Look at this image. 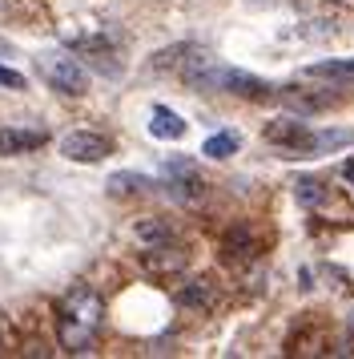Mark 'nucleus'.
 I'll list each match as a JSON object with an SVG mask.
<instances>
[{
  "instance_id": "9",
  "label": "nucleus",
  "mask_w": 354,
  "mask_h": 359,
  "mask_svg": "<svg viewBox=\"0 0 354 359\" xmlns=\"http://www.w3.org/2000/svg\"><path fill=\"white\" fill-rule=\"evenodd\" d=\"M302 77L314 81H354V57H330V61H314L302 69Z\"/></svg>"
},
{
  "instance_id": "15",
  "label": "nucleus",
  "mask_w": 354,
  "mask_h": 359,
  "mask_svg": "<svg viewBox=\"0 0 354 359\" xmlns=\"http://www.w3.org/2000/svg\"><path fill=\"white\" fill-rule=\"evenodd\" d=\"M0 53H8V41H4V36H0Z\"/></svg>"
},
{
  "instance_id": "4",
  "label": "nucleus",
  "mask_w": 354,
  "mask_h": 359,
  "mask_svg": "<svg viewBox=\"0 0 354 359\" xmlns=\"http://www.w3.org/2000/svg\"><path fill=\"white\" fill-rule=\"evenodd\" d=\"M61 158L69 162H80V165H93V162H105L113 154V142L105 133H93V130H73L61 137Z\"/></svg>"
},
{
  "instance_id": "3",
  "label": "nucleus",
  "mask_w": 354,
  "mask_h": 359,
  "mask_svg": "<svg viewBox=\"0 0 354 359\" xmlns=\"http://www.w3.org/2000/svg\"><path fill=\"white\" fill-rule=\"evenodd\" d=\"M36 65H41V77L57 93H64V97H85L89 93V69L80 65V57H73V53H64V49L41 53Z\"/></svg>"
},
{
  "instance_id": "7",
  "label": "nucleus",
  "mask_w": 354,
  "mask_h": 359,
  "mask_svg": "<svg viewBox=\"0 0 354 359\" xmlns=\"http://www.w3.org/2000/svg\"><path fill=\"white\" fill-rule=\"evenodd\" d=\"M149 133H153L157 142H181V137H185V117L174 114L169 105H153V114H149Z\"/></svg>"
},
{
  "instance_id": "8",
  "label": "nucleus",
  "mask_w": 354,
  "mask_h": 359,
  "mask_svg": "<svg viewBox=\"0 0 354 359\" xmlns=\"http://www.w3.org/2000/svg\"><path fill=\"white\" fill-rule=\"evenodd\" d=\"M133 238H137L145 250H161V246L174 243V226L161 222V218H137V222H133Z\"/></svg>"
},
{
  "instance_id": "14",
  "label": "nucleus",
  "mask_w": 354,
  "mask_h": 359,
  "mask_svg": "<svg viewBox=\"0 0 354 359\" xmlns=\"http://www.w3.org/2000/svg\"><path fill=\"white\" fill-rule=\"evenodd\" d=\"M342 178H346V182H351V186H354V158H351V162H346V165H342Z\"/></svg>"
},
{
  "instance_id": "6",
  "label": "nucleus",
  "mask_w": 354,
  "mask_h": 359,
  "mask_svg": "<svg viewBox=\"0 0 354 359\" xmlns=\"http://www.w3.org/2000/svg\"><path fill=\"white\" fill-rule=\"evenodd\" d=\"M48 142V130L41 126H0V158H20Z\"/></svg>"
},
{
  "instance_id": "12",
  "label": "nucleus",
  "mask_w": 354,
  "mask_h": 359,
  "mask_svg": "<svg viewBox=\"0 0 354 359\" xmlns=\"http://www.w3.org/2000/svg\"><path fill=\"white\" fill-rule=\"evenodd\" d=\"M153 182L145 178V174H113L109 178V190L113 194H141V190H149Z\"/></svg>"
},
{
  "instance_id": "2",
  "label": "nucleus",
  "mask_w": 354,
  "mask_h": 359,
  "mask_svg": "<svg viewBox=\"0 0 354 359\" xmlns=\"http://www.w3.org/2000/svg\"><path fill=\"white\" fill-rule=\"evenodd\" d=\"M101 319H105L101 294L89 291V287L69 291L64 303H61V311H57V339H61V347L64 351H85V347L93 343Z\"/></svg>"
},
{
  "instance_id": "10",
  "label": "nucleus",
  "mask_w": 354,
  "mask_h": 359,
  "mask_svg": "<svg viewBox=\"0 0 354 359\" xmlns=\"http://www.w3.org/2000/svg\"><path fill=\"white\" fill-rule=\"evenodd\" d=\"M346 146H354V130H314L310 137V154H330Z\"/></svg>"
},
{
  "instance_id": "13",
  "label": "nucleus",
  "mask_w": 354,
  "mask_h": 359,
  "mask_svg": "<svg viewBox=\"0 0 354 359\" xmlns=\"http://www.w3.org/2000/svg\"><path fill=\"white\" fill-rule=\"evenodd\" d=\"M0 89L20 93V89H29V77H24V73H16V69H8V65H0Z\"/></svg>"
},
{
  "instance_id": "1",
  "label": "nucleus",
  "mask_w": 354,
  "mask_h": 359,
  "mask_svg": "<svg viewBox=\"0 0 354 359\" xmlns=\"http://www.w3.org/2000/svg\"><path fill=\"white\" fill-rule=\"evenodd\" d=\"M177 73L201 93H234V97H266L270 93V81H262V77H254V73H246L238 65H225V61L209 57V53L185 57Z\"/></svg>"
},
{
  "instance_id": "11",
  "label": "nucleus",
  "mask_w": 354,
  "mask_h": 359,
  "mask_svg": "<svg viewBox=\"0 0 354 359\" xmlns=\"http://www.w3.org/2000/svg\"><path fill=\"white\" fill-rule=\"evenodd\" d=\"M201 154H206L209 162H225V158H234V154H238V133H229V130L209 133L206 146H201Z\"/></svg>"
},
{
  "instance_id": "5",
  "label": "nucleus",
  "mask_w": 354,
  "mask_h": 359,
  "mask_svg": "<svg viewBox=\"0 0 354 359\" xmlns=\"http://www.w3.org/2000/svg\"><path fill=\"white\" fill-rule=\"evenodd\" d=\"M266 137H270L274 146H282L286 154H310L314 130H310L306 121H298V117H278V121L266 126Z\"/></svg>"
}]
</instances>
